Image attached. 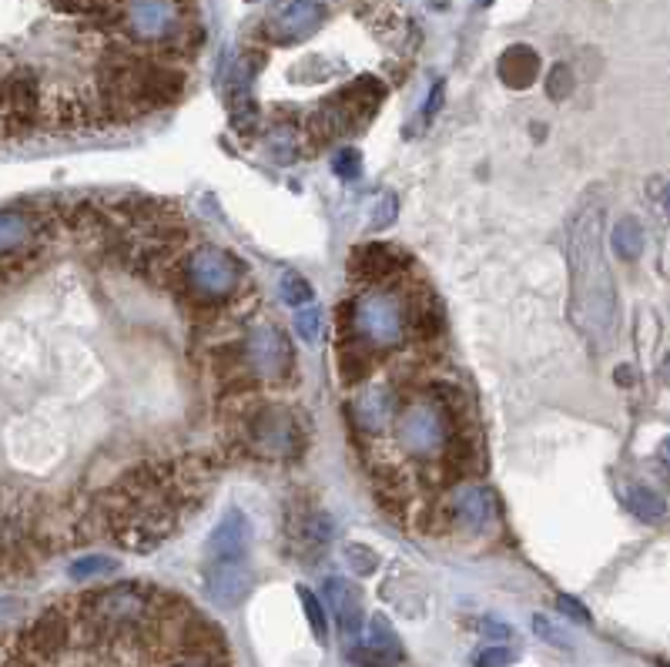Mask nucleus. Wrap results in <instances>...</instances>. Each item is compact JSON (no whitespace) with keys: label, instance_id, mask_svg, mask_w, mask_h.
I'll list each match as a JSON object with an SVG mask.
<instances>
[{"label":"nucleus","instance_id":"f03ea898","mask_svg":"<svg viewBox=\"0 0 670 667\" xmlns=\"http://www.w3.org/2000/svg\"><path fill=\"white\" fill-rule=\"evenodd\" d=\"M570 276H573V302L570 316L576 329L594 345H604L613 332L617 319V292L613 276L604 255V211H580L570 229Z\"/></svg>","mask_w":670,"mask_h":667},{"label":"nucleus","instance_id":"4be33fe9","mask_svg":"<svg viewBox=\"0 0 670 667\" xmlns=\"http://www.w3.org/2000/svg\"><path fill=\"white\" fill-rule=\"evenodd\" d=\"M663 667H670V664H663Z\"/></svg>","mask_w":670,"mask_h":667},{"label":"nucleus","instance_id":"1a4fd4ad","mask_svg":"<svg viewBox=\"0 0 670 667\" xmlns=\"http://www.w3.org/2000/svg\"><path fill=\"white\" fill-rule=\"evenodd\" d=\"M613 248H617L620 258H628V262H634V258L641 255V248H644V232H641V226H637V218H623L620 226L613 229Z\"/></svg>","mask_w":670,"mask_h":667},{"label":"nucleus","instance_id":"7ed1b4c3","mask_svg":"<svg viewBox=\"0 0 670 667\" xmlns=\"http://www.w3.org/2000/svg\"><path fill=\"white\" fill-rule=\"evenodd\" d=\"M326 14V4H272L258 27V37L276 48H295L319 31V17Z\"/></svg>","mask_w":670,"mask_h":667},{"label":"nucleus","instance_id":"39448f33","mask_svg":"<svg viewBox=\"0 0 670 667\" xmlns=\"http://www.w3.org/2000/svg\"><path fill=\"white\" fill-rule=\"evenodd\" d=\"M248 541L252 526L242 510H229L211 530L208 547H205V563H221V560H248Z\"/></svg>","mask_w":670,"mask_h":667},{"label":"nucleus","instance_id":"6e6552de","mask_svg":"<svg viewBox=\"0 0 670 667\" xmlns=\"http://www.w3.org/2000/svg\"><path fill=\"white\" fill-rule=\"evenodd\" d=\"M373 654H379L382 660H389L395 667V660H402V647H399V638L392 631V624L386 620V614H373L369 617V634H366V644Z\"/></svg>","mask_w":670,"mask_h":667},{"label":"nucleus","instance_id":"ddd939ff","mask_svg":"<svg viewBox=\"0 0 670 667\" xmlns=\"http://www.w3.org/2000/svg\"><path fill=\"white\" fill-rule=\"evenodd\" d=\"M282 289H285V302L289 305H308L312 302V286L299 272H285L282 276Z\"/></svg>","mask_w":670,"mask_h":667},{"label":"nucleus","instance_id":"4468645a","mask_svg":"<svg viewBox=\"0 0 670 667\" xmlns=\"http://www.w3.org/2000/svg\"><path fill=\"white\" fill-rule=\"evenodd\" d=\"M114 570V560H101V557H92V560H77L71 567V577L74 581H92V577H101V573H111Z\"/></svg>","mask_w":670,"mask_h":667},{"label":"nucleus","instance_id":"f8f14e48","mask_svg":"<svg viewBox=\"0 0 670 667\" xmlns=\"http://www.w3.org/2000/svg\"><path fill=\"white\" fill-rule=\"evenodd\" d=\"M299 597H302V604H305V617H308L312 631H316V641L326 644L329 628H326V610H322V604L316 601V594H312L308 587H299Z\"/></svg>","mask_w":670,"mask_h":667},{"label":"nucleus","instance_id":"9d476101","mask_svg":"<svg viewBox=\"0 0 670 667\" xmlns=\"http://www.w3.org/2000/svg\"><path fill=\"white\" fill-rule=\"evenodd\" d=\"M342 557H345L349 570L360 573V577H369V573L379 570V554L369 550L366 544H345V547H342Z\"/></svg>","mask_w":670,"mask_h":667},{"label":"nucleus","instance_id":"20e7f679","mask_svg":"<svg viewBox=\"0 0 670 667\" xmlns=\"http://www.w3.org/2000/svg\"><path fill=\"white\" fill-rule=\"evenodd\" d=\"M205 587L218 607H235L252 591V563L248 560H221L205 563Z\"/></svg>","mask_w":670,"mask_h":667},{"label":"nucleus","instance_id":"6ab92c4d","mask_svg":"<svg viewBox=\"0 0 670 667\" xmlns=\"http://www.w3.org/2000/svg\"><path fill=\"white\" fill-rule=\"evenodd\" d=\"M533 628H536V634H540L544 641H550V644H567V634H563L560 628H553L547 617H536Z\"/></svg>","mask_w":670,"mask_h":667},{"label":"nucleus","instance_id":"2eb2a0df","mask_svg":"<svg viewBox=\"0 0 670 667\" xmlns=\"http://www.w3.org/2000/svg\"><path fill=\"white\" fill-rule=\"evenodd\" d=\"M547 92H550V98H557V101H563V98L573 92V74H570V68H567V64H557V68L550 71Z\"/></svg>","mask_w":670,"mask_h":667},{"label":"nucleus","instance_id":"412c9836","mask_svg":"<svg viewBox=\"0 0 670 667\" xmlns=\"http://www.w3.org/2000/svg\"><path fill=\"white\" fill-rule=\"evenodd\" d=\"M663 453H667V460H670V439L663 442Z\"/></svg>","mask_w":670,"mask_h":667},{"label":"nucleus","instance_id":"423d86ee","mask_svg":"<svg viewBox=\"0 0 670 667\" xmlns=\"http://www.w3.org/2000/svg\"><path fill=\"white\" fill-rule=\"evenodd\" d=\"M326 601L336 614V624L345 638H355L366 624V607H363V587H355L352 581L342 577H329L326 581Z\"/></svg>","mask_w":670,"mask_h":667},{"label":"nucleus","instance_id":"a211bd4d","mask_svg":"<svg viewBox=\"0 0 670 667\" xmlns=\"http://www.w3.org/2000/svg\"><path fill=\"white\" fill-rule=\"evenodd\" d=\"M336 174L339 178H345V182H352V178H360V168H363V161H360V151H352V148H345V151H339V158H336Z\"/></svg>","mask_w":670,"mask_h":667},{"label":"nucleus","instance_id":"f3484780","mask_svg":"<svg viewBox=\"0 0 670 667\" xmlns=\"http://www.w3.org/2000/svg\"><path fill=\"white\" fill-rule=\"evenodd\" d=\"M513 660H516V651H510V647H486L473 657L476 667H507Z\"/></svg>","mask_w":670,"mask_h":667},{"label":"nucleus","instance_id":"f257e3e1","mask_svg":"<svg viewBox=\"0 0 670 667\" xmlns=\"http://www.w3.org/2000/svg\"><path fill=\"white\" fill-rule=\"evenodd\" d=\"M336 363L345 426L379 510L410 537H483L500 523L476 392L450 360V319L423 265L395 248L345 269Z\"/></svg>","mask_w":670,"mask_h":667},{"label":"nucleus","instance_id":"9b49d317","mask_svg":"<svg viewBox=\"0 0 670 667\" xmlns=\"http://www.w3.org/2000/svg\"><path fill=\"white\" fill-rule=\"evenodd\" d=\"M631 507L644 520H660L667 513V504L654 490H647V486H637V490H631Z\"/></svg>","mask_w":670,"mask_h":667},{"label":"nucleus","instance_id":"dca6fc26","mask_svg":"<svg viewBox=\"0 0 670 667\" xmlns=\"http://www.w3.org/2000/svg\"><path fill=\"white\" fill-rule=\"evenodd\" d=\"M292 326L299 329V336L305 342H316V336H319V313H316V308H299Z\"/></svg>","mask_w":670,"mask_h":667},{"label":"nucleus","instance_id":"aec40b11","mask_svg":"<svg viewBox=\"0 0 670 667\" xmlns=\"http://www.w3.org/2000/svg\"><path fill=\"white\" fill-rule=\"evenodd\" d=\"M557 604H560V610H567L573 620H580V624H590V614H587V607H580L573 597H560Z\"/></svg>","mask_w":670,"mask_h":667},{"label":"nucleus","instance_id":"0eeeda50","mask_svg":"<svg viewBox=\"0 0 670 667\" xmlns=\"http://www.w3.org/2000/svg\"><path fill=\"white\" fill-rule=\"evenodd\" d=\"M536 74H540V58H536L533 48H526V44H513L510 51H503V58H500V81L507 87H513V92H523V87H529L536 81Z\"/></svg>","mask_w":670,"mask_h":667}]
</instances>
